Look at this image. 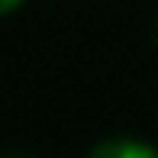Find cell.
I'll return each mask as SVG.
<instances>
[{
	"mask_svg": "<svg viewBox=\"0 0 158 158\" xmlns=\"http://www.w3.org/2000/svg\"><path fill=\"white\" fill-rule=\"evenodd\" d=\"M19 3H23V0H0V16H3V13H10V10H16Z\"/></svg>",
	"mask_w": 158,
	"mask_h": 158,
	"instance_id": "7a4b0ae2",
	"label": "cell"
},
{
	"mask_svg": "<svg viewBox=\"0 0 158 158\" xmlns=\"http://www.w3.org/2000/svg\"><path fill=\"white\" fill-rule=\"evenodd\" d=\"M87 158H158V148L135 139H110L90 148Z\"/></svg>",
	"mask_w": 158,
	"mask_h": 158,
	"instance_id": "6da1fadb",
	"label": "cell"
}]
</instances>
